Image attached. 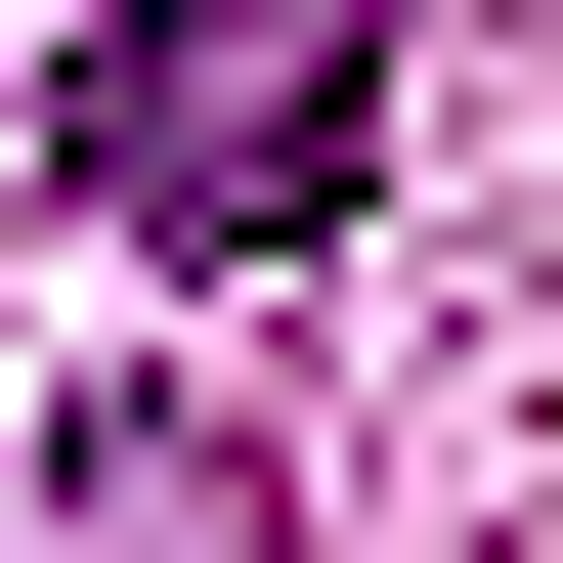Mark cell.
I'll use <instances>...</instances> for the list:
<instances>
[{
    "instance_id": "obj_1",
    "label": "cell",
    "mask_w": 563,
    "mask_h": 563,
    "mask_svg": "<svg viewBox=\"0 0 563 563\" xmlns=\"http://www.w3.org/2000/svg\"><path fill=\"white\" fill-rule=\"evenodd\" d=\"M44 174H87V261H303L390 174V0H131L44 87Z\"/></svg>"
},
{
    "instance_id": "obj_2",
    "label": "cell",
    "mask_w": 563,
    "mask_h": 563,
    "mask_svg": "<svg viewBox=\"0 0 563 563\" xmlns=\"http://www.w3.org/2000/svg\"><path fill=\"white\" fill-rule=\"evenodd\" d=\"M0 563H303V477H261L217 390H87L44 477H0Z\"/></svg>"
}]
</instances>
